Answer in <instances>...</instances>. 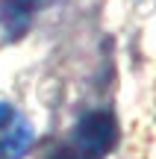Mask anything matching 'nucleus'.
Listing matches in <instances>:
<instances>
[{"label":"nucleus","mask_w":156,"mask_h":159,"mask_svg":"<svg viewBox=\"0 0 156 159\" xmlns=\"http://www.w3.org/2000/svg\"><path fill=\"white\" fill-rule=\"evenodd\" d=\"M118 142V124L112 112L97 109L86 112L77 127L71 130V139L59 144L47 159H103Z\"/></svg>","instance_id":"nucleus-1"},{"label":"nucleus","mask_w":156,"mask_h":159,"mask_svg":"<svg viewBox=\"0 0 156 159\" xmlns=\"http://www.w3.org/2000/svg\"><path fill=\"white\" fill-rule=\"evenodd\" d=\"M33 148V124L9 103H0V159H24Z\"/></svg>","instance_id":"nucleus-2"},{"label":"nucleus","mask_w":156,"mask_h":159,"mask_svg":"<svg viewBox=\"0 0 156 159\" xmlns=\"http://www.w3.org/2000/svg\"><path fill=\"white\" fill-rule=\"evenodd\" d=\"M50 0H0V24L9 39H21L33 24V15Z\"/></svg>","instance_id":"nucleus-3"}]
</instances>
